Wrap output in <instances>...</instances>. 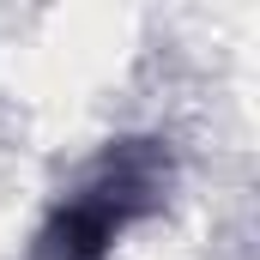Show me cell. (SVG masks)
<instances>
[{
    "label": "cell",
    "mask_w": 260,
    "mask_h": 260,
    "mask_svg": "<svg viewBox=\"0 0 260 260\" xmlns=\"http://www.w3.org/2000/svg\"><path fill=\"white\" fill-rule=\"evenodd\" d=\"M151 170L145 164H109L79 200H67V212L49 224L43 236V260H103V248L115 242V230L145 206Z\"/></svg>",
    "instance_id": "6da1fadb"
}]
</instances>
